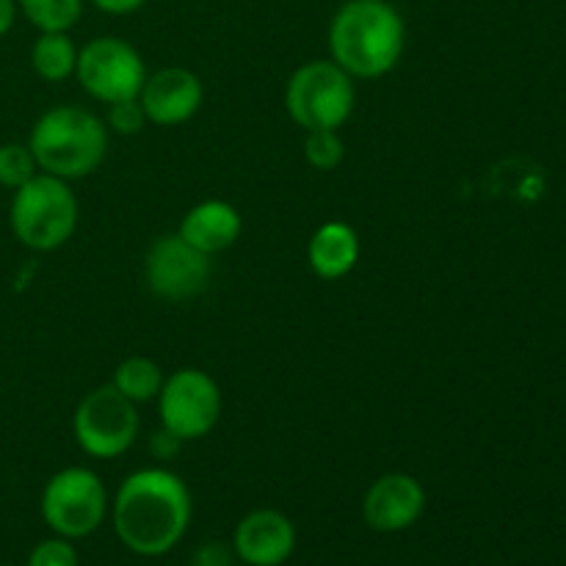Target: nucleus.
Returning a JSON list of instances; mask_svg holds the SVG:
<instances>
[{"instance_id":"22","label":"nucleus","mask_w":566,"mask_h":566,"mask_svg":"<svg viewBox=\"0 0 566 566\" xmlns=\"http://www.w3.org/2000/svg\"><path fill=\"white\" fill-rule=\"evenodd\" d=\"M25 566H81L75 545L64 536H50V539L39 542L28 556Z\"/></svg>"},{"instance_id":"19","label":"nucleus","mask_w":566,"mask_h":566,"mask_svg":"<svg viewBox=\"0 0 566 566\" xmlns=\"http://www.w3.org/2000/svg\"><path fill=\"white\" fill-rule=\"evenodd\" d=\"M36 175L39 166L28 144H0V186L9 188V191H17V188H22Z\"/></svg>"},{"instance_id":"14","label":"nucleus","mask_w":566,"mask_h":566,"mask_svg":"<svg viewBox=\"0 0 566 566\" xmlns=\"http://www.w3.org/2000/svg\"><path fill=\"white\" fill-rule=\"evenodd\" d=\"M241 230L243 219L235 205L224 202V199H205L182 216L177 235L208 258H216L235 247Z\"/></svg>"},{"instance_id":"4","label":"nucleus","mask_w":566,"mask_h":566,"mask_svg":"<svg viewBox=\"0 0 566 566\" xmlns=\"http://www.w3.org/2000/svg\"><path fill=\"white\" fill-rule=\"evenodd\" d=\"M9 224L17 241L31 252H55L77 230L75 191L61 177L39 171L11 197Z\"/></svg>"},{"instance_id":"7","label":"nucleus","mask_w":566,"mask_h":566,"mask_svg":"<svg viewBox=\"0 0 566 566\" xmlns=\"http://www.w3.org/2000/svg\"><path fill=\"white\" fill-rule=\"evenodd\" d=\"M142 418L138 407L127 401L114 385L94 387L77 401L72 415V434L77 448L92 459H119L136 442Z\"/></svg>"},{"instance_id":"26","label":"nucleus","mask_w":566,"mask_h":566,"mask_svg":"<svg viewBox=\"0 0 566 566\" xmlns=\"http://www.w3.org/2000/svg\"><path fill=\"white\" fill-rule=\"evenodd\" d=\"M17 0H0V36H6V33L14 28L17 22Z\"/></svg>"},{"instance_id":"6","label":"nucleus","mask_w":566,"mask_h":566,"mask_svg":"<svg viewBox=\"0 0 566 566\" xmlns=\"http://www.w3.org/2000/svg\"><path fill=\"white\" fill-rule=\"evenodd\" d=\"M39 512L53 536H64L70 542L86 539L111 512L108 492L94 470L64 468L44 484Z\"/></svg>"},{"instance_id":"3","label":"nucleus","mask_w":566,"mask_h":566,"mask_svg":"<svg viewBox=\"0 0 566 566\" xmlns=\"http://www.w3.org/2000/svg\"><path fill=\"white\" fill-rule=\"evenodd\" d=\"M39 171L61 180H83L103 166L108 155V127L81 105H55L44 111L28 136Z\"/></svg>"},{"instance_id":"11","label":"nucleus","mask_w":566,"mask_h":566,"mask_svg":"<svg viewBox=\"0 0 566 566\" xmlns=\"http://www.w3.org/2000/svg\"><path fill=\"white\" fill-rule=\"evenodd\" d=\"M426 512V490L415 475L385 473L363 497V520L376 534H401Z\"/></svg>"},{"instance_id":"15","label":"nucleus","mask_w":566,"mask_h":566,"mask_svg":"<svg viewBox=\"0 0 566 566\" xmlns=\"http://www.w3.org/2000/svg\"><path fill=\"white\" fill-rule=\"evenodd\" d=\"M359 235L348 221H326L307 243V263L324 282H337L352 274L359 263Z\"/></svg>"},{"instance_id":"9","label":"nucleus","mask_w":566,"mask_h":566,"mask_svg":"<svg viewBox=\"0 0 566 566\" xmlns=\"http://www.w3.org/2000/svg\"><path fill=\"white\" fill-rule=\"evenodd\" d=\"M155 401L160 426L182 442L208 437L221 418V390L202 368H180L166 376Z\"/></svg>"},{"instance_id":"16","label":"nucleus","mask_w":566,"mask_h":566,"mask_svg":"<svg viewBox=\"0 0 566 566\" xmlns=\"http://www.w3.org/2000/svg\"><path fill=\"white\" fill-rule=\"evenodd\" d=\"M31 66L42 81L61 83L66 77H75L77 48L64 31L39 33L31 48Z\"/></svg>"},{"instance_id":"17","label":"nucleus","mask_w":566,"mask_h":566,"mask_svg":"<svg viewBox=\"0 0 566 566\" xmlns=\"http://www.w3.org/2000/svg\"><path fill=\"white\" fill-rule=\"evenodd\" d=\"M164 379V370H160V365L155 363V359L127 357L116 365L111 385H114L127 401H133L138 407V403H147L158 398Z\"/></svg>"},{"instance_id":"23","label":"nucleus","mask_w":566,"mask_h":566,"mask_svg":"<svg viewBox=\"0 0 566 566\" xmlns=\"http://www.w3.org/2000/svg\"><path fill=\"white\" fill-rule=\"evenodd\" d=\"M235 564V551L221 542H208V545L199 547L193 553V562L191 566H232Z\"/></svg>"},{"instance_id":"12","label":"nucleus","mask_w":566,"mask_h":566,"mask_svg":"<svg viewBox=\"0 0 566 566\" xmlns=\"http://www.w3.org/2000/svg\"><path fill=\"white\" fill-rule=\"evenodd\" d=\"M202 81L186 66H164L153 72L138 92V103L149 125L158 127H177L193 119V114L202 108Z\"/></svg>"},{"instance_id":"8","label":"nucleus","mask_w":566,"mask_h":566,"mask_svg":"<svg viewBox=\"0 0 566 566\" xmlns=\"http://www.w3.org/2000/svg\"><path fill=\"white\" fill-rule=\"evenodd\" d=\"M75 77L88 97L111 105L138 97L147 81V64L125 39L97 36L77 48Z\"/></svg>"},{"instance_id":"24","label":"nucleus","mask_w":566,"mask_h":566,"mask_svg":"<svg viewBox=\"0 0 566 566\" xmlns=\"http://www.w3.org/2000/svg\"><path fill=\"white\" fill-rule=\"evenodd\" d=\"M182 448V440H177L171 431H166L164 426H160L158 434L153 437V442H149V451H153L155 459H160V462H169V459H175L177 453H180Z\"/></svg>"},{"instance_id":"18","label":"nucleus","mask_w":566,"mask_h":566,"mask_svg":"<svg viewBox=\"0 0 566 566\" xmlns=\"http://www.w3.org/2000/svg\"><path fill=\"white\" fill-rule=\"evenodd\" d=\"M17 9L39 33H70L83 17V0H17Z\"/></svg>"},{"instance_id":"13","label":"nucleus","mask_w":566,"mask_h":566,"mask_svg":"<svg viewBox=\"0 0 566 566\" xmlns=\"http://www.w3.org/2000/svg\"><path fill=\"white\" fill-rule=\"evenodd\" d=\"M232 551L249 566H282L296 551V525L276 509H254L235 525Z\"/></svg>"},{"instance_id":"21","label":"nucleus","mask_w":566,"mask_h":566,"mask_svg":"<svg viewBox=\"0 0 566 566\" xmlns=\"http://www.w3.org/2000/svg\"><path fill=\"white\" fill-rule=\"evenodd\" d=\"M105 122H108V133H116V136H138V133L149 125V119H147V114H144L138 97L111 103L108 119Z\"/></svg>"},{"instance_id":"10","label":"nucleus","mask_w":566,"mask_h":566,"mask_svg":"<svg viewBox=\"0 0 566 566\" xmlns=\"http://www.w3.org/2000/svg\"><path fill=\"white\" fill-rule=\"evenodd\" d=\"M213 258L193 249L177 232L155 238L144 254V282L164 302H188L208 287Z\"/></svg>"},{"instance_id":"25","label":"nucleus","mask_w":566,"mask_h":566,"mask_svg":"<svg viewBox=\"0 0 566 566\" xmlns=\"http://www.w3.org/2000/svg\"><path fill=\"white\" fill-rule=\"evenodd\" d=\"M94 6H97L103 14H111V17H125V14H133V11L142 9L147 0H92Z\"/></svg>"},{"instance_id":"20","label":"nucleus","mask_w":566,"mask_h":566,"mask_svg":"<svg viewBox=\"0 0 566 566\" xmlns=\"http://www.w3.org/2000/svg\"><path fill=\"white\" fill-rule=\"evenodd\" d=\"M304 158L313 169L332 171L346 158V144L337 130H307L304 138Z\"/></svg>"},{"instance_id":"5","label":"nucleus","mask_w":566,"mask_h":566,"mask_svg":"<svg viewBox=\"0 0 566 566\" xmlns=\"http://www.w3.org/2000/svg\"><path fill=\"white\" fill-rule=\"evenodd\" d=\"M354 77L335 61H307L285 86L287 116L307 130H340L354 114Z\"/></svg>"},{"instance_id":"2","label":"nucleus","mask_w":566,"mask_h":566,"mask_svg":"<svg viewBox=\"0 0 566 566\" xmlns=\"http://www.w3.org/2000/svg\"><path fill=\"white\" fill-rule=\"evenodd\" d=\"M407 48L401 11L387 0H346L329 22V55L359 81L392 72Z\"/></svg>"},{"instance_id":"1","label":"nucleus","mask_w":566,"mask_h":566,"mask_svg":"<svg viewBox=\"0 0 566 566\" xmlns=\"http://www.w3.org/2000/svg\"><path fill=\"white\" fill-rule=\"evenodd\" d=\"M191 490L166 468H144L127 475L111 503L116 539L144 558L166 556L191 525Z\"/></svg>"}]
</instances>
